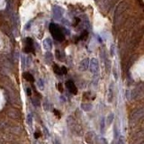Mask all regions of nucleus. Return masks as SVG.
Listing matches in <instances>:
<instances>
[{
	"label": "nucleus",
	"instance_id": "obj_1",
	"mask_svg": "<svg viewBox=\"0 0 144 144\" xmlns=\"http://www.w3.org/2000/svg\"><path fill=\"white\" fill-rule=\"evenodd\" d=\"M67 124H68V127L69 129L70 130L71 132L75 133L76 135H82L83 131H82V128L79 126V124L76 122L75 118L73 116H69L67 118Z\"/></svg>",
	"mask_w": 144,
	"mask_h": 144
},
{
	"label": "nucleus",
	"instance_id": "obj_2",
	"mask_svg": "<svg viewBox=\"0 0 144 144\" xmlns=\"http://www.w3.org/2000/svg\"><path fill=\"white\" fill-rule=\"evenodd\" d=\"M143 116H144V107H140L133 110L132 112V114H130V117H129L130 124L133 125V124L137 123Z\"/></svg>",
	"mask_w": 144,
	"mask_h": 144
},
{
	"label": "nucleus",
	"instance_id": "obj_3",
	"mask_svg": "<svg viewBox=\"0 0 144 144\" xmlns=\"http://www.w3.org/2000/svg\"><path fill=\"white\" fill-rule=\"evenodd\" d=\"M50 32L51 35L55 40L59 41V42H62L64 40V34L62 32L61 29L55 24H50Z\"/></svg>",
	"mask_w": 144,
	"mask_h": 144
},
{
	"label": "nucleus",
	"instance_id": "obj_4",
	"mask_svg": "<svg viewBox=\"0 0 144 144\" xmlns=\"http://www.w3.org/2000/svg\"><path fill=\"white\" fill-rule=\"evenodd\" d=\"M126 7H127V5H126L125 1H122V3L118 5V6L116 7L115 11H114V24H117V22H118V18L120 17V15H122V14L125 11Z\"/></svg>",
	"mask_w": 144,
	"mask_h": 144
},
{
	"label": "nucleus",
	"instance_id": "obj_5",
	"mask_svg": "<svg viewBox=\"0 0 144 144\" xmlns=\"http://www.w3.org/2000/svg\"><path fill=\"white\" fill-rule=\"evenodd\" d=\"M143 96H144V84H140L132 92V97L133 99H140Z\"/></svg>",
	"mask_w": 144,
	"mask_h": 144
},
{
	"label": "nucleus",
	"instance_id": "obj_6",
	"mask_svg": "<svg viewBox=\"0 0 144 144\" xmlns=\"http://www.w3.org/2000/svg\"><path fill=\"white\" fill-rule=\"evenodd\" d=\"M89 67H90V71L92 74H94L95 76L99 74V63L98 60L96 58L91 59L90 62H89Z\"/></svg>",
	"mask_w": 144,
	"mask_h": 144
},
{
	"label": "nucleus",
	"instance_id": "obj_7",
	"mask_svg": "<svg viewBox=\"0 0 144 144\" xmlns=\"http://www.w3.org/2000/svg\"><path fill=\"white\" fill-rule=\"evenodd\" d=\"M24 51L26 53H34V41L30 37H27L25 40V47H24Z\"/></svg>",
	"mask_w": 144,
	"mask_h": 144
},
{
	"label": "nucleus",
	"instance_id": "obj_8",
	"mask_svg": "<svg viewBox=\"0 0 144 144\" xmlns=\"http://www.w3.org/2000/svg\"><path fill=\"white\" fill-rule=\"evenodd\" d=\"M6 114L10 118H12V119H19L21 116L20 112H19L18 110H16V109H14V108L8 109L6 112Z\"/></svg>",
	"mask_w": 144,
	"mask_h": 144
},
{
	"label": "nucleus",
	"instance_id": "obj_9",
	"mask_svg": "<svg viewBox=\"0 0 144 144\" xmlns=\"http://www.w3.org/2000/svg\"><path fill=\"white\" fill-rule=\"evenodd\" d=\"M66 87H67L68 90L73 95H77V88L76 87V85L74 84V82L72 80H69L66 82Z\"/></svg>",
	"mask_w": 144,
	"mask_h": 144
},
{
	"label": "nucleus",
	"instance_id": "obj_10",
	"mask_svg": "<svg viewBox=\"0 0 144 144\" xmlns=\"http://www.w3.org/2000/svg\"><path fill=\"white\" fill-rule=\"evenodd\" d=\"M85 139H86V141L87 143L88 144H93L94 143V141H95V134L93 132H89L86 134L85 136Z\"/></svg>",
	"mask_w": 144,
	"mask_h": 144
},
{
	"label": "nucleus",
	"instance_id": "obj_11",
	"mask_svg": "<svg viewBox=\"0 0 144 144\" xmlns=\"http://www.w3.org/2000/svg\"><path fill=\"white\" fill-rule=\"evenodd\" d=\"M114 97V83H111L108 88V94H107V101L108 103H111L113 101Z\"/></svg>",
	"mask_w": 144,
	"mask_h": 144
},
{
	"label": "nucleus",
	"instance_id": "obj_12",
	"mask_svg": "<svg viewBox=\"0 0 144 144\" xmlns=\"http://www.w3.org/2000/svg\"><path fill=\"white\" fill-rule=\"evenodd\" d=\"M9 128H10L9 122H7L5 120H0V132L9 130Z\"/></svg>",
	"mask_w": 144,
	"mask_h": 144
},
{
	"label": "nucleus",
	"instance_id": "obj_13",
	"mask_svg": "<svg viewBox=\"0 0 144 144\" xmlns=\"http://www.w3.org/2000/svg\"><path fill=\"white\" fill-rule=\"evenodd\" d=\"M88 66H89V60L88 59H85V60H83L82 61L80 62L79 69H80V70L85 71V70H87V69Z\"/></svg>",
	"mask_w": 144,
	"mask_h": 144
},
{
	"label": "nucleus",
	"instance_id": "obj_14",
	"mask_svg": "<svg viewBox=\"0 0 144 144\" xmlns=\"http://www.w3.org/2000/svg\"><path fill=\"white\" fill-rule=\"evenodd\" d=\"M80 107L84 112H90L93 109V104H90V103H82Z\"/></svg>",
	"mask_w": 144,
	"mask_h": 144
},
{
	"label": "nucleus",
	"instance_id": "obj_15",
	"mask_svg": "<svg viewBox=\"0 0 144 144\" xmlns=\"http://www.w3.org/2000/svg\"><path fill=\"white\" fill-rule=\"evenodd\" d=\"M114 113H110V114L107 115V117H106V125L110 126L111 124L113 123V122H114Z\"/></svg>",
	"mask_w": 144,
	"mask_h": 144
},
{
	"label": "nucleus",
	"instance_id": "obj_16",
	"mask_svg": "<svg viewBox=\"0 0 144 144\" xmlns=\"http://www.w3.org/2000/svg\"><path fill=\"white\" fill-rule=\"evenodd\" d=\"M24 79L25 80H27L28 82H34V77H32V75L31 73H29V72H24Z\"/></svg>",
	"mask_w": 144,
	"mask_h": 144
},
{
	"label": "nucleus",
	"instance_id": "obj_17",
	"mask_svg": "<svg viewBox=\"0 0 144 144\" xmlns=\"http://www.w3.org/2000/svg\"><path fill=\"white\" fill-rule=\"evenodd\" d=\"M100 131L102 133H104L106 131V120L104 117H102V119L100 121Z\"/></svg>",
	"mask_w": 144,
	"mask_h": 144
},
{
	"label": "nucleus",
	"instance_id": "obj_18",
	"mask_svg": "<svg viewBox=\"0 0 144 144\" xmlns=\"http://www.w3.org/2000/svg\"><path fill=\"white\" fill-rule=\"evenodd\" d=\"M32 120H34V118H32V114H29L28 115H27V117H26V122L31 128L32 127Z\"/></svg>",
	"mask_w": 144,
	"mask_h": 144
},
{
	"label": "nucleus",
	"instance_id": "obj_19",
	"mask_svg": "<svg viewBox=\"0 0 144 144\" xmlns=\"http://www.w3.org/2000/svg\"><path fill=\"white\" fill-rule=\"evenodd\" d=\"M53 71L55 72L57 75H62V71H61V67H59L57 64L53 66Z\"/></svg>",
	"mask_w": 144,
	"mask_h": 144
},
{
	"label": "nucleus",
	"instance_id": "obj_20",
	"mask_svg": "<svg viewBox=\"0 0 144 144\" xmlns=\"http://www.w3.org/2000/svg\"><path fill=\"white\" fill-rule=\"evenodd\" d=\"M32 106H41L40 100H39L37 97H34V98H32Z\"/></svg>",
	"mask_w": 144,
	"mask_h": 144
},
{
	"label": "nucleus",
	"instance_id": "obj_21",
	"mask_svg": "<svg viewBox=\"0 0 144 144\" xmlns=\"http://www.w3.org/2000/svg\"><path fill=\"white\" fill-rule=\"evenodd\" d=\"M43 109L45 111H47V112H49V111L50 110V104L48 102V100H45L43 103Z\"/></svg>",
	"mask_w": 144,
	"mask_h": 144
},
{
	"label": "nucleus",
	"instance_id": "obj_22",
	"mask_svg": "<svg viewBox=\"0 0 144 144\" xmlns=\"http://www.w3.org/2000/svg\"><path fill=\"white\" fill-rule=\"evenodd\" d=\"M38 88L41 89V90H43V89H44L43 81H42V79H40V80L38 81Z\"/></svg>",
	"mask_w": 144,
	"mask_h": 144
},
{
	"label": "nucleus",
	"instance_id": "obj_23",
	"mask_svg": "<svg viewBox=\"0 0 144 144\" xmlns=\"http://www.w3.org/2000/svg\"><path fill=\"white\" fill-rule=\"evenodd\" d=\"M117 144H125V141H124V138L122 136H120L119 139H118Z\"/></svg>",
	"mask_w": 144,
	"mask_h": 144
},
{
	"label": "nucleus",
	"instance_id": "obj_24",
	"mask_svg": "<svg viewBox=\"0 0 144 144\" xmlns=\"http://www.w3.org/2000/svg\"><path fill=\"white\" fill-rule=\"evenodd\" d=\"M26 95L28 96H31V95H32V89H31V87H26Z\"/></svg>",
	"mask_w": 144,
	"mask_h": 144
},
{
	"label": "nucleus",
	"instance_id": "obj_25",
	"mask_svg": "<svg viewBox=\"0 0 144 144\" xmlns=\"http://www.w3.org/2000/svg\"><path fill=\"white\" fill-rule=\"evenodd\" d=\"M43 131H44V133L46 134V136L49 137V136H50V132H49V131H48V129H47V127H46V126H43Z\"/></svg>",
	"mask_w": 144,
	"mask_h": 144
},
{
	"label": "nucleus",
	"instance_id": "obj_26",
	"mask_svg": "<svg viewBox=\"0 0 144 144\" xmlns=\"http://www.w3.org/2000/svg\"><path fill=\"white\" fill-rule=\"evenodd\" d=\"M61 71H62V75H65V74H67V69H66V67H61Z\"/></svg>",
	"mask_w": 144,
	"mask_h": 144
},
{
	"label": "nucleus",
	"instance_id": "obj_27",
	"mask_svg": "<svg viewBox=\"0 0 144 144\" xmlns=\"http://www.w3.org/2000/svg\"><path fill=\"white\" fill-rule=\"evenodd\" d=\"M41 137V133L39 132H34V138L35 139H38V138H40Z\"/></svg>",
	"mask_w": 144,
	"mask_h": 144
},
{
	"label": "nucleus",
	"instance_id": "obj_28",
	"mask_svg": "<svg viewBox=\"0 0 144 144\" xmlns=\"http://www.w3.org/2000/svg\"><path fill=\"white\" fill-rule=\"evenodd\" d=\"M0 144H12L8 141H0Z\"/></svg>",
	"mask_w": 144,
	"mask_h": 144
},
{
	"label": "nucleus",
	"instance_id": "obj_29",
	"mask_svg": "<svg viewBox=\"0 0 144 144\" xmlns=\"http://www.w3.org/2000/svg\"><path fill=\"white\" fill-rule=\"evenodd\" d=\"M58 89H59V91H60V92H62V91H63V87H62V85L60 84V83L58 85Z\"/></svg>",
	"mask_w": 144,
	"mask_h": 144
},
{
	"label": "nucleus",
	"instance_id": "obj_30",
	"mask_svg": "<svg viewBox=\"0 0 144 144\" xmlns=\"http://www.w3.org/2000/svg\"><path fill=\"white\" fill-rule=\"evenodd\" d=\"M111 54H112V55L114 54V45L111 46Z\"/></svg>",
	"mask_w": 144,
	"mask_h": 144
},
{
	"label": "nucleus",
	"instance_id": "obj_31",
	"mask_svg": "<svg viewBox=\"0 0 144 144\" xmlns=\"http://www.w3.org/2000/svg\"><path fill=\"white\" fill-rule=\"evenodd\" d=\"M53 144H61V143H60L58 140H55V141H53Z\"/></svg>",
	"mask_w": 144,
	"mask_h": 144
},
{
	"label": "nucleus",
	"instance_id": "obj_32",
	"mask_svg": "<svg viewBox=\"0 0 144 144\" xmlns=\"http://www.w3.org/2000/svg\"><path fill=\"white\" fill-rule=\"evenodd\" d=\"M140 144H144V142H141V143H140Z\"/></svg>",
	"mask_w": 144,
	"mask_h": 144
},
{
	"label": "nucleus",
	"instance_id": "obj_33",
	"mask_svg": "<svg viewBox=\"0 0 144 144\" xmlns=\"http://www.w3.org/2000/svg\"><path fill=\"white\" fill-rule=\"evenodd\" d=\"M34 144H39V143H37V142H35V143H34Z\"/></svg>",
	"mask_w": 144,
	"mask_h": 144
}]
</instances>
